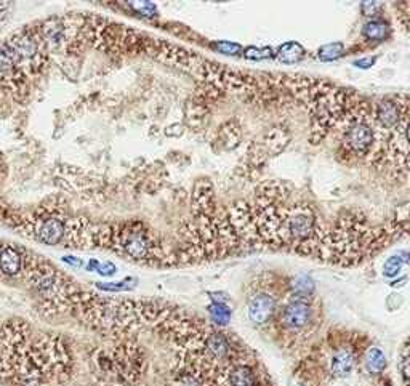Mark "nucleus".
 <instances>
[{
    "mask_svg": "<svg viewBox=\"0 0 410 386\" xmlns=\"http://www.w3.org/2000/svg\"><path fill=\"white\" fill-rule=\"evenodd\" d=\"M98 366L119 382L133 385L143 375L146 362L141 348L133 343H122L112 353L99 354Z\"/></svg>",
    "mask_w": 410,
    "mask_h": 386,
    "instance_id": "obj_1",
    "label": "nucleus"
},
{
    "mask_svg": "<svg viewBox=\"0 0 410 386\" xmlns=\"http://www.w3.org/2000/svg\"><path fill=\"white\" fill-rule=\"evenodd\" d=\"M31 230L35 237L48 245H56L66 237V223L58 217L34 220Z\"/></svg>",
    "mask_w": 410,
    "mask_h": 386,
    "instance_id": "obj_2",
    "label": "nucleus"
},
{
    "mask_svg": "<svg viewBox=\"0 0 410 386\" xmlns=\"http://www.w3.org/2000/svg\"><path fill=\"white\" fill-rule=\"evenodd\" d=\"M311 320V306H309L305 300H297V302H290L285 306V309L280 316V322L285 328L290 330H300L309 324Z\"/></svg>",
    "mask_w": 410,
    "mask_h": 386,
    "instance_id": "obj_3",
    "label": "nucleus"
},
{
    "mask_svg": "<svg viewBox=\"0 0 410 386\" xmlns=\"http://www.w3.org/2000/svg\"><path fill=\"white\" fill-rule=\"evenodd\" d=\"M276 309V300L268 294L255 295L248 302V317L253 324H266Z\"/></svg>",
    "mask_w": 410,
    "mask_h": 386,
    "instance_id": "obj_4",
    "label": "nucleus"
},
{
    "mask_svg": "<svg viewBox=\"0 0 410 386\" xmlns=\"http://www.w3.org/2000/svg\"><path fill=\"white\" fill-rule=\"evenodd\" d=\"M24 269V256L21 250L10 244L0 245V271L6 276H18Z\"/></svg>",
    "mask_w": 410,
    "mask_h": 386,
    "instance_id": "obj_5",
    "label": "nucleus"
},
{
    "mask_svg": "<svg viewBox=\"0 0 410 386\" xmlns=\"http://www.w3.org/2000/svg\"><path fill=\"white\" fill-rule=\"evenodd\" d=\"M6 44L15 50L21 60L34 58L35 53H37V40H35L34 34H31L29 31L16 34L15 37L10 39Z\"/></svg>",
    "mask_w": 410,
    "mask_h": 386,
    "instance_id": "obj_6",
    "label": "nucleus"
},
{
    "mask_svg": "<svg viewBox=\"0 0 410 386\" xmlns=\"http://www.w3.org/2000/svg\"><path fill=\"white\" fill-rule=\"evenodd\" d=\"M352 366H354V354L349 348H340L336 349L332 364H330V369H332V374L336 377H346L351 374Z\"/></svg>",
    "mask_w": 410,
    "mask_h": 386,
    "instance_id": "obj_7",
    "label": "nucleus"
},
{
    "mask_svg": "<svg viewBox=\"0 0 410 386\" xmlns=\"http://www.w3.org/2000/svg\"><path fill=\"white\" fill-rule=\"evenodd\" d=\"M305 55V50L300 44L297 42H287L282 47L279 48L277 52V60L280 63H285V64H292V63H297L303 58Z\"/></svg>",
    "mask_w": 410,
    "mask_h": 386,
    "instance_id": "obj_8",
    "label": "nucleus"
},
{
    "mask_svg": "<svg viewBox=\"0 0 410 386\" xmlns=\"http://www.w3.org/2000/svg\"><path fill=\"white\" fill-rule=\"evenodd\" d=\"M390 31H391L390 26H388V23H385L383 19H370L369 23L364 26L362 34L364 37L369 40H383L388 37Z\"/></svg>",
    "mask_w": 410,
    "mask_h": 386,
    "instance_id": "obj_9",
    "label": "nucleus"
},
{
    "mask_svg": "<svg viewBox=\"0 0 410 386\" xmlns=\"http://www.w3.org/2000/svg\"><path fill=\"white\" fill-rule=\"evenodd\" d=\"M364 364L370 374H381L386 367V357L378 348H370L364 356Z\"/></svg>",
    "mask_w": 410,
    "mask_h": 386,
    "instance_id": "obj_10",
    "label": "nucleus"
},
{
    "mask_svg": "<svg viewBox=\"0 0 410 386\" xmlns=\"http://www.w3.org/2000/svg\"><path fill=\"white\" fill-rule=\"evenodd\" d=\"M19 61H21V58L16 55L15 50L6 44V42L0 45V73L10 71L11 68H15Z\"/></svg>",
    "mask_w": 410,
    "mask_h": 386,
    "instance_id": "obj_11",
    "label": "nucleus"
},
{
    "mask_svg": "<svg viewBox=\"0 0 410 386\" xmlns=\"http://www.w3.org/2000/svg\"><path fill=\"white\" fill-rule=\"evenodd\" d=\"M208 311H210L213 324L217 325H228L229 320H231V309L225 303H213Z\"/></svg>",
    "mask_w": 410,
    "mask_h": 386,
    "instance_id": "obj_12",
    "label": "nucleus"
},
{
    "mask_svg": "<svg viewBox=\"0 0 410 386\" xmlns=\"http://www.w3.org/2000/svg\"><path fill=\"white\" fill-rule=\"evenodd\" d=\"M343 50H344V45L340 44V42H336V44H327L319 48L318 56L322 61H332V60L340 58L343 55Z\"/></svg>",
    "mask_w": 410,
    "mask_h": 386,
    "instance_id": "obj_13",
    "label": "nucleus"
},
{
    "mask_svg": "<svg viewBox=\"0 0 410 386\" xmlns=\"http://www.w3.org/2000/svg\"><path fill=\"white\" fill-rule=\"evenodd\" d=\"M287 143H289V135L284 130H272L268 135V148H271L274 154L282 151Z\"/></svg>",
    "mask_w": 410,
    "mask_h": 386,
    "instance_id": "obj_14",
    "label": "nucleus"
},
{
    "mask_svg": "<svg viewBox=\"0 0 410 386\" xmlns=\"http://www.w3.org/2000/svg\"><path fill=\"white\" fill-rule=\"evenodd\" d=\"M402 266H404V260L401 258V255H394V256H390V258L386 260L385 266H383V274L386 277H394L401 273Z\"/></svg>",
    "mask_w": 410,
    "mask_h": 386,
    "instance_id": "obj_15",
    "label": "nucleus"
},
{
    "mask_svg": "<svg viewBox=\"0 0 410 386\" xmlns=\"http://www.w3.org/2000/svg\"><path fill=\"white\" fill-rule=\"evenodd\" d=\"M215 52H218L221 55H228V56H236L241 53V45L234 44V42H226V40H218L215 42L213 45H210Z\"/></svg>",
    "mask_w": 410,
    "mask_h": 386,
    "instance_id": "obj_16",
    "label": "nucleus"
},
{
    "mask_svg": "<svg viewBox=\"0 0 410 386\" xmlns=\"http://www.w3.org/2000/svg\"><path fill=\"white\" fill-rule=\"evenodd\" d=\"M130 6L133 8V11L140 13L145 18H153L157 13V8L153 2H130Z\"/></svg>",
    "mask_w": 410,
    "mask_h": 386,
    "instance_id": "obj_17",
    "label": "nucleus"
},
{
    "mask_svg": "<svg viewBox=\"0 0 410 386\" xmlns=\"http://www.w3.org/2000/svg\"><path fill=\"white\" fill-rule=\"evenodd\" d=\"M244 56L247 60H264V58H271L272 56V50L271 48H255V47H248L244 50Z\"/></svg>",
    "mask_w": 410,
    "mask_h": 386,
    "instance_id": "obj_18",
    "label": "nucleus"
},
{
    "mask_svg": "<svg viewBox=\"0 0 410 386\" xmlns=\"http://www.w3.org/2000/svg\"><path fill=\"white\" fill-rule=\"evenodd\" d=\"M132 279H125L124 282H117V284H96L98 289L101 290H109V292H122V290H132L133 285H127V282H130Z\"/></svg>",
    "mask_w": 410,
    "mask_h": 386,
    "instance_id": "obj_19",
    "label": "nucleus"
},
{
    "mask_svg": "<svg viewBox=\"0 0 410 386\" xmlns=\"http://www.w3.org/2000/svg\"><path fill=\"white\" fill-rule=\"evenodd\" d=\"M96 273L101 274V276H106V277L107 276H112V274H116V266H114V263H109V261L99 263Z\"/></svg>",
    "mask_w": 410,
    "mask_h": 386,
    "instance_id": "obj_20",
    "label": "nucleus"
},
{
    "mask_svg": "<svg viewBox=\"0 0 410 386\" xmlns=\"http://www.w3.org/2000/svg\"><path fill=\"white\" fill-rule=\"evenodd\" d=\"M297 289L300 294H308V292H311L313 290V282L309 281V279H306V277H303V282H297Z\"/></svg>",
    "mask_w": 410,
    "mask_h": 386,
    "instance_id": "obj_21",
    "label": "nucleus"
},
{
    "mask_svg": "<svg viewBox=\"0 0 410 386\" xmlns=\"http://www.w3.org/2000/svg\"><path fill=\"white\" fill-rule=\"evenodd\" d=\"M361 8H362V13H365L367 10H370V15L373 16V15H375V13L381 8V6H380L378 2H364Z\"/></svg>",
    "mask_w": 410,
    "mask_h": 386,
    "instance_id": "obj_22",
    "label": "nucleus"
},
{
    "mask_svg": "<svg viewBox=\"0 0 410 386\" xmlns=\"http://www.w3.org/2000/svg\"><path fill=\"white\" fill-rule=\"evenodd\" d=\"M63 261H64V263H68V264H71V266H73V268H81L82 264H83V261H82V260H79L77 256H73V255H66V256H63Z\"/></svg>",
    "mask_w": 410,
    "mask_h": 386,
    "instance_id": "obj_23",
    "label": "nucleus"
},
{
    "mask_svg": "<svg viewBox=\"0 0 410 386\" xmlns=\"http://www.w3.org/2000/svg\"><path fill=\"white\" fill-rule=\"evenodd\" d=\"M373 63H375V58H364V60L354 61V66L361 68V69H369L373 66Z\"/></svg>",
    "mask_w": 410,
    "mask_h": 386,
    "instance_id": "obj_24",
    "label": "nucleus"
},
{
    "mask_svg": "<svg viewBox=\"0 0 410 386\" xmlns=\"http://www.w3.org/2000/svg\"><path fill=\"white\" fill-rule=\"evenodd\" d=\"M401 370H402V375H404L406 380H410V356H407L406 359L402 361Z\"/></svg>",
    "mask_w": 410,
    "mask_h": 386,
    "instance_id": "obj_25",
    "label": "nucleus"
},
{
    "mask_svg": "<svg viewBox=\"0 0 410 386\" xmlns=\"http://www.w3.org/2000/svg\"><path fill=\"white\" fill-rule=\"evenodd\" d=\"M98 266H99V261H98V260H95V258H91V260H90V263H88V266H87V269H90V271H96V269H98Z\"/></svg>",
    "mask_w": 410,
    "mask_h": 386,
    "instance_id": "obj_26",
    "label": "nucleus"
}]
</instances>
